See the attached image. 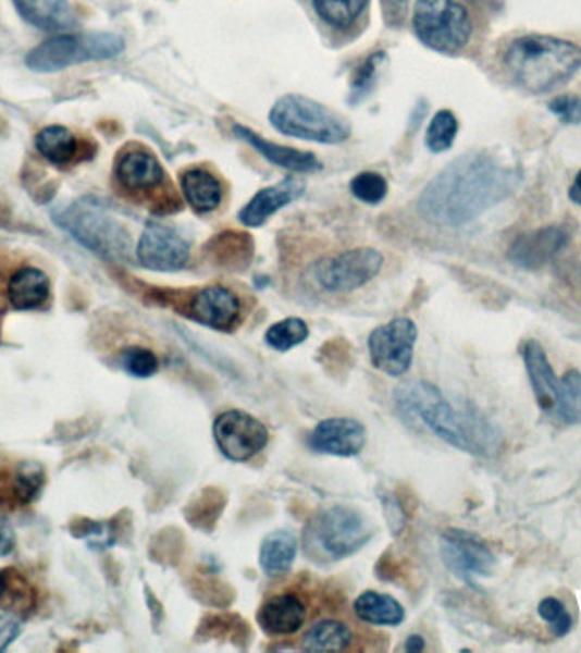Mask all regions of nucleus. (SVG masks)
Here are the masks:
<instances>
[{
    "mask_svg": "<svg viewBox=\"0 0 581 653\" xmlns=\"http://www.w3.org/2000/svg\"><path fill=\"white\" fill-rule=\"evenodd\" d=\"M520 175L484 152L458 157L427 184L419 198L423 220L438 226L466 225L507 199Z\"/></svg>",
    "mask_w": 581,
    "mask_h": 653,
    "instance_id": "f257e3e1",
    "label": "nucleus"
},
{
    "mask_svg": "<svg viewBox=\"0 0 581 653\" xmlns=\"http://www.w3.org/2000/svg\"><path fill=\"white\" fill-rule=\"evenodd\" d=\"M396 408L405 419L420 420L437 438L461 452L493 456L502 446V432L466 402H453L431 381L399 383L393 392Z\"/></svg>",
    "mask_w": 581,
    "mask_h": 653,
    "instance_id": "f03ea898",
    "label": "nucleus"
},
{
    "mask_svg": "<svg viewBox=\"0 0 581 653\" xmlns=\"http://www.w3.org/2000/svg\"><path fill=\"white\" fill-rule=\"evenodd\" d=\"M504 62L522 89L543 94L580 71L581 47L555 36L528 35L508 45Z\"/></svg>",
    "mask_w": 581,
    "mask_h": 653,
    "instance_id": "7ed1b4c3",
    "label": "nucleus"
},
{
    "mask_svg": "<svg viewBox=\"0 0 581 653\" xmlns=\"http://www.w3.org/2000/svg\"><path fill=\"white\" fill-rule=\"evenodd\" d=\"M54 222L78 244L109 261H128L133 242L128 230L94 199H81L54 213Z\"/></svg>",
    "mask_w": 581,
    "mask_h": 653,
    "instance_id": "20e7f679",
    "label": "nucleus"
},
{
    "mask_svg": "<svg viewBox=\"0 0 581 653\" xmlns=\"http://www.w3.org/2000/svg\"><path fill=\"white\" fill-rule=\"evenodd\" d=\"M269 121L284 135L317 144H344L353 132L349 121L341 114L299 94H287L277 99L269 113Z\"/></svg>",
    "mask_w": 581,
    "mask_h": 653,
    "instance_id": "39448f33",
    "label": "nucleus"
},
{
    "mask_svg": "<svg viewBox=\"0 0 581 653\" xmlns=\"http://www.w3.org/2000/svg\"><path fill=\"white\" fill-rule=\"evenodd\" d=\"M413 32L427 48L454 54L468 45L473 23L458 0H417Z\"/></svg>",
    "mask_w": 581,
    "mask_h": 653,
    "instance_id": "423d86ee",
    "label": "nucleus"
},
{
    "mask_svg": "<svg viewBox=\"0 0 581 653\" xmlns=\"http://www.w3.org/2000/svg\"><path fill=\"white\" fill-rule=\"evenodd\" d=\"M124 50L121 36L113 33L92 35H60L33 48L26 65L35 72H59L75 63L114 59Z\"/></svg>",
    "mask_w": 581,
    "mask_h": 653,
    "instance_id": "0eeeda50",
    "label": "nucleus"
},
{
    "mask_svg": "<svg viewBox=\"0 0 581 653\" xmlns=\"http://www.w3.org/2000/svg\"><path fill=\"white\" fill-rule=\"evenodd\" d=\"M368 517L349 506L323 510L310 529V541L332 560H342L359 552L372 538Z\"/></svg>",
    "mask_w": 581,
    "mask_h": 653,
    "instance_id": "6e6552de",
    "label": "nucleus"
},
{
    "mask_svg": "<svg viewBox=\"0 0 581 653\" xmlns=\"http://www.w3.org/2000/svg\"><path fill=\"white\" fill-rule=\"evenodd\" d=\"M383 264V254L372 247H359L314 262L311 272L325 292L349 293L374 280Z\"/></svg>",
    "mask_w": 581,
    "mask_h": 653,
    "instance_id": "1a4fd4ad",
    "label": "nucleus"
},
{
    "mask_svg": "<svg viewBox=\"0 0 581 653\" xmlns=\"http://www.w3.org/2000/svg\"><path fill=\"white\" fill-rule=\"evenodd\" d=\"M417 337L419 329L410 319H393L378 326L368 341L372 366L387 377H404L413 361Z\"/></svg>",
    "mask_w": 581,
    "mask_h": 653,
    "instance_id": "9d476101",
    "label": "nucleus"
},
{
    "mask_svg": "<svg viewBox=\"0 0 581 653\" xmlns=\"http://www.w3.org/2000/svg\"><path fill=\"white\" fill-rule=\"evenodd\" d=\"M441 556L444 565L469 588H477L478 577H489L496 564L489 544L465 529L450 528L442 533Z\"/></svg>",
    "mask_w": 581,
    "mask_h": 653,
    "instance_id": "9b49d317",
    "label": "nucleus"
},
{
    "mask_svg": "<svg viewBox=\"0 0 581 653\" xmlns=\"http://www.w3.org/2000/svg\"><path fill=\"white\" fill-rule=\"evenodd\" d=\"M213 435L220 452L237 463L252 459L269 443L268 428L244 410L220 414L214 420Z\"/></svg>",
    "mask_w": 581,
    "mask_h": 653,
    "instance_id": "f8f14e48",
    "label": "nucleus"
},
{
    "mask_svg": "<svg viewBox=\"0 0 581 653\" xmlns=\"http://www.w3.org/2000/svg\"><path fill=\"white\" fill-rule=\"evenodd\" d=\"M136 257L150 271H181L189 262L190 245L171 226L151 222L136 245Z\"/></svg>",
    "mask_w": 581,
    "mask_h": 653,
    "instance_id": "ddd939ff",
    "label": "nucleus"
},
{
    "mask_svg": "<svg viewBox=\"0 0 581 653\" xmlns=\"http://www.w3.org/2000/svg\"><path fill=\"white\" fill-rule=\"evenodd\" d=\"M184 311L194 322L214 331L228 332L240 323L242 301L233 289L211 284L194 293Z\"/></svg>",
    "mask_w": 581,
    "mask_h": 653,
    "instance_id": "4468645a",
    "label": "nucleus"
},
{
    "mask_svg": "<svg viewBox=\"0 0 581 653\" xmlns=\"http://www.w3.org/2000/svg\"><path fill=\"white\" fill-rule=\"evenodd\" d=\"M368 432L356 419L334 417L325 419L310 434V447L322 455L350 458L359 455L366 446Z\"/></svg>",
    "mask_w": 581,
    "mask_h": 653,
    "instance_id": "2eb2a0df",
    "label": "nucleus"
},
{
    "mask_svg": "<svg viewBox=\"0 0 581 653\" xmlns=\"http://www.w3.org/2000/svg\"><path fill=\"white\" fill-rule=\"evenodd\" d=\"M305 189H307V183L296 180V177H286L280 184L264 187L242 208L238 220L248 229L264 225L272 214L301 198Z\"/></svg>",
    "mask_w": 581,
    "mask_h": 653,
    "instance_id": "dca6fc26",
    "label": "nucleus"
},
{
    "mask_svg": "<svg viewBox=\"0 0 581 653\" xmlns=\"http://www.w3.org/2000/svg\"><path fill=\"white\" fill-rule=\"evenodd\" d=\"M568 242L565 230L558 226H546L523 234L511 244L508 257L514 264L523 269H539L553 259Z\"/></svg>",
    "mask_w": 581,
    "mask_h": 653,
    "instance_id": "f3484780",
    "label": "nucleus"
},
{
    "mask_svg": "<svg viewBox=\"0 0 581 653\" xmlns=\"http://www.w3.org/2000/svg\"><path fill=\"white\" fill-rule=\"evenodd\" d=\"M522 358L539 408L544 412L555 414L559 397V378L547 359L546 350L535 338H529L523 344Z\"/></svg>",
    "mask_w": 581,
    "mask_h": 653,
    "instance_id": "a211bd4d",
    "label": "nucleus"
},
{
    "mask_svg": "<svg viewBox=\"0 0 581 653\" xmlns=\"http://www.w3.org/2000/svg\"><path fill=\"white\" fill-rule=\"evenodd\" d=\"M114 174L121 186L133 193L156 189L165 181L162 163L145 148L121 153Z\"/></svg>",
    "mask_w": 581,
    "mask_h": 653,
    "instance_id": "6ab92c4d",
    "label": "nucleus"
},
{
    "mask_svg": "<svg viewBox=\"0 0 581 653\" xmlns=\"http://www.w3.org/2000/svg\"><path fill=\"white\" fill-rule=\"evenodd\" d=\"M233 133L240 140L252 145L260 156L265 157L269 162L290 172H299V174H308V172H317L322 169V163L313 153L301 152L298 148L284 147V145L274 144V141L265 140L264 136L248 128V126L235 123Z\"/></svg>",
    "mask_w": 581,
    "mask_h": 653,
    "instance_id": "aec40b11",
    "label": "nucleus"
},
{
    "mask_svg": "<svg viewBox=\"0 0 581 653\" xmlns=\"http://www.w3.org/2000/svg\"><path fill=\"white\" fill-rule=\"evenodd\" d=\"M257 621L272 637H289L301 630L307 621V606L299 595H274L262 604Z\"/></svg>",
    "mask_w": 581,
    "mask_h": 653,
    "instance_id": "412c9836",
    "label": "nucleus"
},
{
    "mask_svg": "<svg viewBox=\"0 0 581 653\" xmlns=\"http://www.w3.org/2000/svg\"><path fill=\"white\" fill-rule=\"evenodd\" d=\"M206 256L218 268L240 272L250 266L254 257V238L240 230H223L205 247Z\"/></svg>",
    "mask_w": 581,
    "mask_h": 653,
    "instance_id": "4be33fe9",
    "label": "nucleus"
},
{
    "mask_svg": "<svg viewBox=\"0 0 581 653\" xmlns=\"http://www.w3.org/2000/svg\"><path fill=\"white\" fill-rule=\"evenodd\" d=\"M8 296L16 310H35L50 296V280L41 269H17L9 281Z\"/></svg>",
    "mask_w": 581,
    "mask_h": 653,
    "instance_id": "5701e85b",
    "label": "nucleus"
},
{
    "mask_svg": "<svg viewBox=\"0 0 581 653\" xmlns=\"http://www.w3.org/2000/svg\"><path fill=\"white\" fill-rule=\"evenodd\" d=\"M181 189L190 208L198 213H211L223 199V187L217 175L206 169H189L181 175Z\"/></svg>",
    "mask_w": 581,
    "mask_h": 653,
    "instance_id": "b1692460",
    "label": "nucleus"
},
{
    "mask_svg": "<svg viewBox=\"0 0 581 653\" xmlns=\"http://www.w3.org/2000/svg\"><path fill=\"white\" fill-rule=\"evenodd\" d=\"M23 20L45 32H60L74 24L69 0H12Z\"/></svg>",
    "mask_w": 581,
    "mask_h": 653,
    "instance_id": "393cba45",
    "label": "nucleus"
},
{
    "mask_svg": "<svg viewBox=\"0 0 581 653\" xmlns=\"http://www.w3.org/2000/svg\"><path fill=\"white\" fill-rule=\"evenodd\" d=\"M298 555V540L286 529L268 534L260 546V567L269 577H283L290 570Z\"/></svg>",
    "mask_w": 581,
    "mask_h": 653,
    "instance_id": "a878e982",
    "label": "nucleus"
},
{
    "mask_svg": "<svg viewBox=\"0 0 581 653\" xmlns=\"http://www.w3.org/2000/svg\"><path fill=\"white\" fill-rule=\"evenodd\" d=\"M354 613L361 621L372 626H396L405 621V607L392 595L362 592L354 601Z\"/></svg>",
    "mask_w": 581,
    "mask_h": 653,
    "instance_id": "bb28decb",
    "label": "nucleus"
},
{
    "mask_svg": "<svg viewBox=\"0 0 581 653\" xmlns=\"http://www.w3.org/2000/svg\"><path fill=\"white\" fill-rule=\"evenodd\" d=\"M353 640L349 626L335 619H323L302 634L301 649L307 652H342L349 649Z\"/></svg>",
    "mask_w": 581,
    "mask_h": 653,
    "instance_id": "cd10ccee",
    "label": "nucleus"
},
{
    "mask_svg": "<svg viewBox=\"0 0 581 653\" xmlns=\"http://www.w3.org/2000/svg\"><path fill=\"white\" fill-rule=\"evenodd\" d=\"M226 506V495L221 489H205L186 507V519L193 528L211 533Z\"/></svg>",
    "mask_w": 581,
    "mask_h": 653,
    "instance_id": "c85d7f7f",
    "label": "nucleus"
},
{
    "mask_svg": "<svg viewBox=\"0 0 581 653\" xmlns=\"http://www.w3.org/2000/svg\"><path fill=\"white\" fill-rule=\"evenodd\" d=\"M38 152L54 165H66L77 153V138L63 126H47L36 136Z\"/></svg>",
    "mask_w": 581,
    "mask_h": 653,
    "instance_id": "c756f323",
    "label": "nucleus"
},
{
    "mask_svg": "<svg viewBox=\"0 0 581 653\" xmlns=\"http://www.w3.org/2000/svg\"><path fill=\"white\" fill-rule=\"evenodd\" d=\"M555 416L565 424H581V373L574 368L559 378V397Z\"/></svg>",
    "mask_w": 581,
    "mask_h": 653,
    "instance_id": "7c9ffc66",
    "label": "nucleus"
},
{
    "mask_svg": "<svg viewBox=\"0 0 581 653\" xmlns=\"http://www.w3.org/2000/svg\"><path fill=\"white\" fill-rule=\"evenodd\" d=\"M369 0H313V9L320 20L337 29H347L353 26Z\"/></svg>",
    "mask_w": 581,
    "mask_h": 653,
    "instance_id": "2f4dec72",
    "label": "nucleus"
},
{
    "mask_svg": "<svg viewBox=\"0 0 581 653\" xmlns=\"http://www.w3.org/2000/svg\"><path fill=\"white\" fill-rule=\"evenodd\" d=\"M308 335H310V329H308L307 322L290 317V319L281 320L269 326V331L265 332V344L274 350L286 353V350L305 343Z\"/></svg>",
    "mask_w": 581,
    "mask_h": 653,
    "instance_id": "473e14b6",
    "label": "nucleus"
},
{
    "mask_svg": "<svg viewBox=\"0 0 581 653\" xmlns=\"http://www.w3.org/2000/svg\"><path fill=\"white\" fill-rule=\"evenodd\" d=\"M458 118L449 109H441L432 118L431 125L427 128L425 145L431 152L442 153L449 150L458 135Z\"/></svg>",
    "mask_w": 581,
    "mask_h": 653,
    "instance_id": "72a5a7b5",
    "label": "nucleus"
},
{
    "mask_svg": "<svg viewBox=\"0 0 581 653\" xmlns=\"http://www.w3.org/2000/svg\"><path fill=\"white\" fill-rule=\"evenodd\" d=\"M384 62V53H372L371 57L364 60L361 65L357 66L354 72L353 81H350V102L364 101L368 94L371 93L372 84L376 81L378 69Z\"/></svg>",
    "mask_w": 581,
    "mask_h": 653,
    "instance_id": "f704fd0d",
    "label": "nucleus"
},
{
    "mask_svg": "<svg viewBox=\"0 0 581 653\" xmlns=\"http://www.w3.org/2000/svg\"><path fill=\"white\" fill-rule=\"evenodd\" d=\"M121 366L132 377L150 378L159 371V359L150 349L132 346L121 353Z\"/></svg>",
    "mask_w": 581,
    "mask_h": 653,
    "instance_id": "c9c22d12",
    "label": "nucleus"
},
{
    "mask_svg": "<svg viewBox=\"0 0 581 653\" xmlns=\"http://www.w3.org/2000/svg\"><path fill=\"white\" fill-rule=\"evenodd\" d=\"M350 193L366 205H378L387 195V183L378 172H362L350 183Z\"/></svg>",
    "mask_w": 581,
    "mask_h": 653,
    "instance_id": "e433bc0d",
    "label": "nucleus"
},
{
    "mask_svg": "<svg viewBox=\"0 0 581 653\" xmlns=\"http://www.w3.org/2000/svg\"><path fill=\"white\" fill-rule=\"evenodd\" d=\"M537 613L544 621L549 623L556 637L563 638L571 631V616L565 604L556 597H546L539 603Z\"/></svg>",
    "mask_w": 581,
    "mask_h": 653,
    "instance_id": "4c0bfd02",
    "label": "nucleus"
},
{
    "mask_svg": "<svg viewBox=\"0 0 581 653\" xmlns=\"http://www.w3.org/2000/svg\"><path fill=\"white\" fill-rule=\"evenodd\" d=\"M199 637L226 638L230 634L240 633L245 630V621L238 616L217 615L202 619Z\"/></svg>",
    "mask_w": 581,
    "mask_h": 653,
    "instance_id": "58836bf2",
    "label": "nucleus"
},
{
    "mask_svg": "<svg viewBox=\"0 0 581 653\" xmlns=\"http://www.w3.org/2000/svg\"><path fill=\"white\" fill-rule=\"evenodd\" d=\"M549 111L561 120L565 125H580L581 101L577 96L563 94L549 102Z\"/></svg>",
    "mask_w": 581,
    "mask_h": 653,
    "instance_id": "ea45409f",
    "label": "nucleus"
},
{
    "mask_svg": "<svg viewBox=\"0 0 581 653\" xmlns=\"http://www.w3.org/2000/svg\"><path fill=\"white\" fill-rule=\"evenodd\" d=\"M408 2L410 0H381L384 23L390 27H401L407 17Z\"/></svg>",
    "mask_w": 581,
    "mask_h": 653,
    "instance_id": "a19ab883",
    "label": "nucleus"
},
{
    "mask_svg": "<svg viewBox=\"0 0 581 653\" xmlns=\"http://www.w3.org/2000/svg\"><path fill=\"white\" fill-rule=\"evenodd\" d=\"M82 538L89 541L90 546H111L114 541V533L106 522H89V528L84 529Z\"/></svg>",
    "mask_w": 581,
    "mask_h": 653,
    "instance_id": "79ce46f5",
    "label": "nucleus"
},
{
    "mask_svg": "<svg viewBox=\"0 0 581 653\" xmlns=\"http://www.w3.org/2000/svg\"><path fill=\"white\" fill-rule=\"evenodd\" d=\"M20 633L21 625L14 616L0 615V652H5Z\"/></svg>",
    "mask_w": 581,
    "mask_h": 653,
    "instance_id": "37998d69",
    "label": "nucleus"
},
{
    "mask_svg": "<svg viewBox=\"0 0 581 653\" xmlns=\"http://www.w3.org/2000/svg\"><path fill=\"white\" fill-rule=\"evenodd\" d=\"M14 543H16L14 529L0 519V556L9 555L14 550Z\"/></svg>",
    "mask_w": 581,
    "mask_h": 653,
    "instance_id": "c03bdc74",
    "label": "nucleus"
},
{
    "mask_svg": "<svg viewBox=\"0 0 581 653\" xmlns=\"http://www.w3.org/2000/svg\"><path fill=\"white\" fill-rule=\"evenodd\" d=\"M568 195H570V199L574 202V205L581 207V171L578 172L577 177H574L573 184H571L570 193H568Z\"/></svg>",
    "mask_w": 581,
    "mask_h": 653,
    "instance_id": "a18cd8bd",
    "label": "nucleus"
},
{
    "mask_svg": "<svg viewBox=\"0 0 581 653\" xmlns=\"http://www.w3.org/2000/svg\"><path fill=\"white\" fill-rule=\"evenodd\" d=\"M405 649H407V652H422V650L425 649V640H423L422 637H419V634H411L407 640V646H405Z\"/></svg>",
    "mask_w": 581,
    "mask_h": 653,
    "instance_id": "49530a36",
    "label": "nucleus"
},
{
    "mask_svg": "<svg viewBox=\"0 0 581 653\" xmlns=\"http://www.w3.org/2000/svg\"><path fill=\"white\" fill-rule=\"evenodd\" d=\"M5 588H8V574L0 571V597L5 594Z\"/></svg>",
    "mask_w": 581,
    "mask_h": 653,
    "instance_id": "de8ad7c7",
    "label": "nucleus"
}]
</instances>
